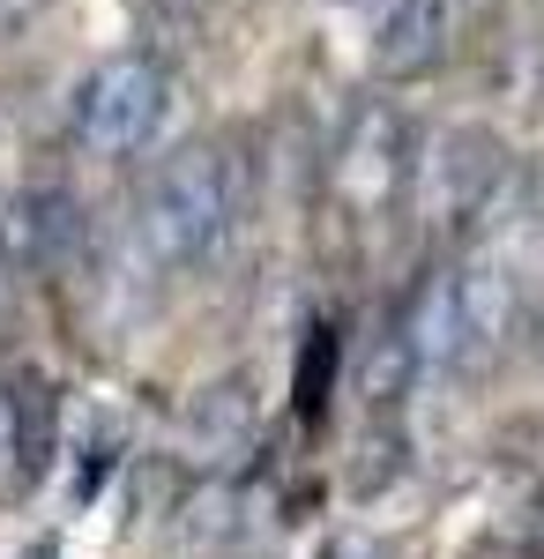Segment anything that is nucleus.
Wrapping results in <instances>:
<instances>
[{
    "label": "nucleus",
    "mask_w": 544,
    "mask_h": 559,
    "mask_svg": "<svg viewBox=\"0 0 544 559\" xmlns=\"http://www.w3.org/2000/svg\"><path fill=\"white\" fill-rule=\"evenodd\" d=\"M157 120H165V68L150 52H120V60H105L75 90V142H83L90 157H134V150H150Z\"/></svg>",
    "instance_id": "nucleus-2"
},
{
    "label": "nucleus",
    "mask_w": 544,
    "mask_h": 559,
    "mask_svg": "<svg viewBox=\"0 0 544 559\" xmlns=\"http://www.w3.org/2000/svg\"><path fill=\"white\" fill-rule=\"evenodd\" d=\"M537 358H544V306H537Z\"/></svg>",
    "instance_id": "nucleus-14"
},
{
    "label": "nucleus",
    "mask_w": 544,
    "mask_h": 559,
    "mask_svg": "<svg viewBox=\"0 0 544 559\" xmlns=\"http://www.w3.org/2000/svg\"><path fill=\"white\" fill-rule=\"evenodd\" d=\"M329 366H335V344L314 336L306 366H298V411H306V418H321V403H329Z\"/></svg>",
    "instance_id": "nucleus-11"
},
{
    "label": "nucleus",
    "mask_w": 544,
    "mask_h": 559,
    "mask_svg": "<svg viewBox=\"0 0 544 559\" xmlns=\"http://www.w3.org/2000/svg\"><path fill=\"white\" fill-rule=\"evenodd\" d=\"M411 373H418V358H411V344L388 329L380 350L366 358V403H374V411H395V403H403V388H411Z\"/></svg>",
    "instance_id": "nucleus-10"
},
{
    "label": "nucleus",
    "mask_w": 544,
    "mask_h": 559,
    "mask_svg": "<svg viewBox=\"0 0 544 559\" xmlns=\"http://www.w3.org/2000/svg\"><path fill=\"white\" fill-rule=\"evenodd\" d=\"M515 179V150L493 128H448L440 134V157H433V187H440V210L448 224H477L493 216V202Z\"/></svg>",
    "instance_id": "nucleus-3"
},
{
    "label": "nucleus",
    "mask_w": 544,
    "mask_h": 559,
    "mask_svg": "<svg viewBox=\"0 0 544 559\" xmlns=\"http://www.w3.org/2000/svg\"><path fill=\"white\" fill-rule=\"evenodd\" d=\"M403 173H411L403 120H395L388 105H366L358 128H351V142H343V157H335V187H343L358 210H380V202L403 194Z\"/></svg>",
    "instance_id": "nucleus-5"
},
{
    "label": "nucleus",
    "mask_w": 544,
    "mask_h": 559,
    "mask_svg": "<svg viewBox=\"0 0 544 559\" xmlns=\"http://www.w3.org/2000/svg\"><path fill=\"white\" fill-rule=\"evenodd\" d=\"M247 440H253V395H247V381H216L210 395H194V411H187V455H194L202 471L232 463Z\"/></svg>",
    "instance_id": "nucleus-9"
},
{
    "label": "nucleus",
    "mask_w": 544,
    "mask_h": 559,
    "mask_svg": "<svg viewBox=\"0 0 544 559\" xmlns=\"http://www.w3.org/2000/svg\"><path fill=\"white\" fill-rule=\"evenodd\" d=\"M0 426H8V477L38 485L52 471V448H60V395L38 366H15L0 381Z\"/></svg>",
    "instance_id": "nucleus-4"
},
{
    "label": "nucleus",
    "mask_w": 544,
    "mask_h": 559,
    "mask_svg": "<svg viewBox=\"0 0 544 559\" xmlns=\"http://www.w3.org/2000/svg\"><path fill=\"white\" fill-rule=\"evenodd\" d=\"M150 15H194V0H142Z\"/></svg>",
    "instance_id": "nucleus-13"
},
{
    "label": "nucleus",
    "mask_w": 544,
    "mask_h": 559,
    "mask_svg": "<svg viewBox=\"0 0 544 559\" xmlns=\"http://www.w3.org/2000/svg\"><path fill=\"white\" fill-rule=\"evenodd\" d=\"M45 8H52V0H0V38H23Z\"/></svg>",
    "instance_id": "nucleus-12"
},
{
    "label": "nucleus",
    "mask_w": 544,
    "mask_h": 559,
    "mask_svg": "<svg viewBox=\"0 0 544 559\" xmlns=\"http://www.w3.org/2000/svg\"><path fill=\"white\" fill-rule=\"evenodd\" d=\"M448 52V0H380L374 15V68L388 83H418Z\"/></svg>",
    "instance_id": "nucleus-6"
},
{
    "label": "nucleus",
    "mask_w": 544,
    "mask_h": 559,
    "mask_svg": "<svg viewBox=\"0 0 544 559\" xmlns=\"http://www.w3.org/2000/svg\"><path fill=\"white\" fill-rule=\"evenodd\" d=\"M456 313H462V366L500 350L515 336V276L500 261H470L456 269Z\"/></svg>",
    "instance_id": "nucleus-8"
},
{
    "label": "nucleus",
    "mask_w": 544,
    "mask_h": 559,
    "mask_svg": "<svg viewBox=\"0 0 544 559\" xmlns=\"http://www.w3.org/2000/svg\"><path fill=\"white\" fill-rule=\"evenodd\" d=\"M411 358H418V373H448L462 366V313H456V269H425L411 306H403V329H395Z\"/></svg>",
    "instance_id": "nucleus-7"
},
{
    "label": "nucleus",
    "mask_w": 544,
    "mask_h": 559,
    "mask_svg": "<svg viewBox=\"0 0 544 559\" xmlns=\"http://www.w3.org/2000/svg\"><path fill=\"white\" fill-rule=\"evenodd\" d=\"M134 231H142L157 269H194V261H210L224 247V231H232V173H224V157L210 142L172 150L150 173Z\"/></svg>",
    "instance_id": "nucleus-1"
}]
</instances>
